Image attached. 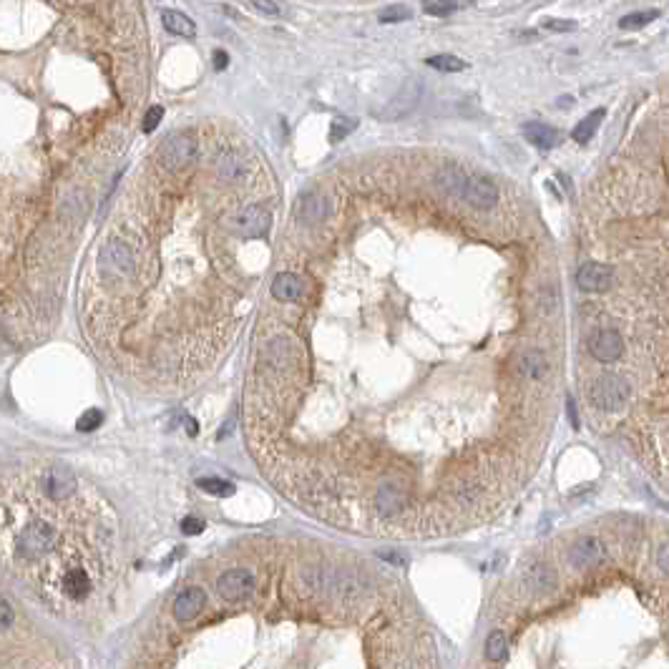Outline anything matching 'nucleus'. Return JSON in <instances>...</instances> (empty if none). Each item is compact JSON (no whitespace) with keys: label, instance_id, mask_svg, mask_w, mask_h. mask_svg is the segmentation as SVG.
I'll use <instances>...</instances> for the list:
<instances>
[{"label":"nucleus","instance_id":"2f4dec72","mask_svg":"<svg viewBox=\"0 0 669 669\" xmlns=\"http://www.w3.org/2000/svg\"><path fill=\"white\" fill-rule=\"evenodd\" d=\"M659 569H662V574H667V543L659 546Z\"/></svg>","mask_w":669,"mask_h":669},{"label":"nucleus","instance_id":"c85d7f7f","mask_svg":"<svg viewBox=\"0 0 669 669\" xmlns=\"http://www.w3.org/2000/svg\"><path fill=\"white\" fill-rule=\"evenodd\" d=\"M181 531H184L186 536H196V534H202L204 531V521L202 519H184L181 521Z\"/></svg>","mask_w":669,"mask_h":669},{"label":"nucleus","instance_id":"72a5a7b5","mask_svg":"<svg viewBox=\"0 0 669 669\" xmlns=\"http://www.w3.org/2000/svg\"><path fill=\"white\" fill-rule=\"evenodd\" d=\"M186 433H189V435H196V433H199V428H196V423L191 421V418L186 421Z\"/></svg>","mask_w":669,"mask_h":669},{"label":"nucleus","instance_id":"412c9836","mask_svg":"<svg viewBox=\"0 0 669 669\" xmlns=\"http://www.w3.org/2000/svg\"><path fill=\"white\" fill-rule=\"evenodd\" d=\"M654 18H657V13H654V11L629 13V16H624L622 20H619V28H622V30H637V28H641V25H649Z\"/></svg>","mask_w":669,"mask_h":669},{"label":"nucleus","instance_id":"9b49d317","mask_svg":"<svg viewBox=\"0 0 669 669\" xmlns=\"http://www.w3.org/2000/svg\"><path fill=\"white\" fill-rule=\"evenodd\" d=\"M330 217V202L327 196L323 194H310L302 196L300 204H297V219L305 222V224H318Z\"/></svg>","mask_w":669,"mask_h":669},{"label":"nucleus","instance_id":"4be33fe9","mask_svg":"<svg viewBox=\"0 0 669 669\" xmlns=\"http://www.w3.org/2000/svg\"><path fill=\"white\" fill-rule=\"evenodd\" d=\"M358 128V119H345V116H337L332 123H330V139L342 141L350 131Z\"/></svg>","mask_w":669,"mask_h":669},{"label":"nucleus","instance_id":"7c9ffc66","mask_svg":"<svg viewBox=\"0 0 669 669\" xmlns=\"http://www.w3.org/2000/svg\"><path fill=\"white\" fill-rule=\"evenodd\" d=\"M227 64H229V56H227L224 51H214V68H217V71H224Z\"/></svg>","mask_w":669,"mask_h":669},{"label":"nucleus","instance_id":"1a4fd4ad","mask_svg":"<svg viewBox=\"0 0 669 669\" xmlns=\"http://www.w3.org/2000/svg\"><path fill=\"white\" fill-rule=\"evenodd\" d=\"M204 606H207V591L199 586H189L176 596V601H174V619L186 624L194 617H199Z\"/></svg>","mask_w":669,"mask_h":669},{"label":"nucleus","instance_id":"6ab92c4d","mask_svg":"<svg viewBox=\"0 0 669 669\" xmlns=\"http://www.w3.org/2000/svg\"><path fill=\"white\" fill-rule=\"evenodd\" d=\"M217 171H219V176H222V179H227V181L242 179V176H244V162H242V159H237V156H222L219 162H217Z\"/></svg>","mask_w":669,"mask_h":669},{"label":"nucleus","instance_id":"4468645a","mask_svg":"<svg viewBox=\"0 0 669 669\" xmlns=\"http://www.w3.org/2000/svg\"><path fill=\"white\" fill-rule=\"evenodd\" d=\"M524 136H526V139H529L534 146H538V149H551V146L559 144V136H561V133L556 131V128L548 126V123L531 121V123H524Z\"/></svg>","mask_w":669,"mask_h":669},{"label":"nucleus","instance_id":"2eb2a0df","mask_svg":"<svg viewBox=\"0 0 669 669\" xmlns=\"http://www.w3.org/2000/svg\"><path fill=\"white\" fill-rule=\"evenodd\" d=\"M162 23H164V28H167L169 33L181 35V38H194V35H196L194 20H191L189 16H184V13H179V11H164L162 13Z\"/></svg>","mask_w":669,"mask_h":669},{"label":"nucleus","instance_id":"9d476101","mask_svg":"<svg viewBox=\"0 0 669 669\" xmlns=\"http://www.w3.org/2000/svg\"><path fill=\"white\" fill-rule=\"evenodd\" d=\"M604 556H606L604 546H601V541L594 536L579 538L572 546V551H569V561H572L574 569H591V566H596L599 561H604Z\"/></svg>","mask_w":669,"mask_h":669},{"label":"nucleus","instance_id":"5701e85b","mask_svg":"<svg viewBox=\"0 0 669 669\" xmlns=\"http://www.w3.org/2000/svg\"><path fill=\"white\" fill-rule=\"evenodd\" d=\"M380 23H403V20H410L413 13H410L408 6H390L380 13Z\"/></svg>","mask_w":669,"mask_h":669},{"label":"nucleus","instance_id":"f8f14e48","mask_svg":"<svg viewBox=\"0 0 669 669\" xmlns=\"http://www.w3.org/2000/svg\"><path fill=\"white\" fill-rule=\"evenodd\" d=\"M548 358L541 350H526L519 358V373L526 380H543L548 375Z\"/></svg>","mask_w":669,"mask_h":669},{"label":"nucleus","instance_id":"393cba45","mask_svg":"<svg viewBox=\"0 0 669 669\" xmlns=\"http://www.w3.org/2000/svg\"><path fill=\"white\" fill-rule=\"evenodd\" d=\"M101 423H104V413H101V410H96V408H91V410H86V413L81 416V421H78V430L91 433V430H96Z\"/></svg>","mask_w":669,"mask_h":669},{"label":"nucleus","instance_id":"f257e3e1","mask_svg":"<svg viewBox=\"0 0 669 669\" xmlns=\"http://www.w3.org/2000/svg\"><path fill=\"white\" fill-rule=\"evenodd\" d=\"M438 186L450 196H458L474 209H493L498 202V186L493 181L483 179V176H466L458 169H443L438 174Z\"/></svg>","mask_w":669,"mask_h":669},{"label":"nucleus","instance_id":"dca6fc26","mask_svg":"<svg viewBox=\"0 0 669 669\" xmlns=\"http://www.w3.org/2000/svg\"><path fill=\"white\" fill-rule=\"evenodd\" d=\"M601 119H604V109L591 111V114H589L586 119H584V121L577 123V128L572 131V139L579 141V144H586V141L596 133V128H599Z\"/></svg>","mask_w":669,"mask_h":669},{"label":"nucleus","instance_id":"c756f323","mask_svg":"<svg viewBox=\"0 0 669 669\" xmlns=\"http://www.w3.org/2000/svg\"><path fill=\"white\" fill-rule=\"evenodd\" d=\"M254 8L267 13V16H279V13H282V6H279V3H254Z\"/></svg>","mask_w":669,"mask_h":669},{"label":"nucleus","instance_id":"0eeeda50","mask_svg":"<svg viewBox=\"0 0 669 669\" xmlns=\"http://www.w3.org/2000/svg\"><path fill=\"white\" fill-rule=\"evenodd\" d=\"M614 282V270L601 262H586L579 267L577 272V284L584 292H606Z\"/></svg>","mask_w":669,"mask_h":669},{"label":"nucleus","instance_id":"20e7f679","mask_svg":"<svg viewBox=\"0 0 669 669\" xmlns=\"http://www.w3.org/2000/svg\"><path fill=\"white\" fill-rule=\"evenodd\" d=\"M423 96V83L418 78H408V81L400 86V91L387 101V106L380 111L382 121H398L403 116H408L410 111L416 109L418 101Z\"/></svg>","mask_w":669,"mask_h":669},{"label":"nucleus","instance_id":"423d86ee","mask_svg":"<svg viewBox=\"0 0 669 669\" xmlns=\"http://www.w3.org/2000/svg\"><path fill=\"white\" fill-rule=\"evenodd\" d=\"M217 591L227 601H242L254 591V577L247 569H229L217 581Z\"/></svg>","mask_w":669,"mask_h":669},{"label":"nucleus","instance_id":"b1692460","mask_svg":"<svg viewBox=\"0 0 669 669\" xmlns=\"http://www.w3.org/2000/svg\"><path fill=\"white\" fill-rule=\"evenodd\" d=\"M463 8H466V3H426V6H423V11H426L428 16L445 18V16H450V13L463 11Z\"/></svg>","mask_w":669,"mask_h":669},{"label":"nucleus","instance_id":"6e6552de","mask_svg":"<svg viewBox=\"0 0 669 669\" xmlns=\"http://www.w3.org/2000/svg\"><path fill=\"white\" fill-rule=\"evenodd\" d=\"M589 350L599 363H614L624 355V340L617 330H601L591 337Z\"/></svg>","mask_w":669,"mask_h":669},{"label":"nucleus","instance_id":"ddd939ff","mask_svg":"<svg viewBox=\"0 0 669 669\" xmlns=\"http://www.w3.org/2000/svg\"><path fill=\"white\" fill-rule=\"evenodd\" d=\"M302 292H305V284H302V279L297 277V275H292V272H282V275H277L275 282H272V294H275V300L279 302L300 300Z\"/></svg>","mask_w":669,"mask_h":669},{"label":"nucleus","instance_id":"39448f33","mask_svg":"<svg viewBox=\"0 0 669 669\" xmlns=\"http://www.w3.org/2000/svg\"><path fill=\"white\" fill-rule=\"evenodd\" d=\"M229 227L247 239L262 237V234L270 229V212H267L265 207H260V204H252V207H247L239 214H234Z\"/></svg>","mask_w":669,"mask_h":669},{"label":"nucleus","instance_id":"cd10ccee","mask_svg":"<svg viewBox=\"0 0 669 669\" xmlns=\"http://www.w3.org/2000/svg\"><path fill=\"white\" fill-rule=\"evenodd\" d=\"M13 622H16V614H13V606L8 604L6 599H0V629L13 627Z\"/></svg>","mask_w":669,"mask_h":669},{"label":"nucleus","instance_id":"a211bd4d","mask_svg":"<svg viewBox=\"0 0 669 669\" xmlns=\"http://www.w3.org/2000/svg\"><path fill=\"white\" fill-rule=\"evenodd\" d=\"M428 66L435 71H443V73H458V71H466L468 64L461 61L458 56H448V53H440V56L428 58Z\"/></svg>","mask_w":669,"mask_h":669},{"label":"nucleus","instance_id":"f03ea898","mask_svg":"<svg viewBox=\"0 0 669 669\" xmlns=\"http://www.w3.org/2000/svg\"><path fill=\"white\" fill-rule=\"evenodd\" d=\"M589 398L596 408L612 413L627 405V400L632 398V385L619 375H601L589 387Z\"/></svg>","mask_w":669,"mask_h":669},{"label":"nucleus","instance_id":"f3484780","mask_svg":"<svg viewBox=\"0 0 669 669\" xmlns=\"http://www.w3.org/2000/svg\"><path fill=\"white\" fill-rule=\"evenodd\" d=\"M506 652H508V637L503 634L501 629H493L488 634V639H486V657H488L490 662H503Z\"/></svg>","mask_w":669,"mask_h":669},{"label":"nucleus","instance_id":"473e14b6","mask_svg":"<svg viewBox=\"0 0 669 669\" xmlns=\"http://www.w3.org/2000/svg\"><path fill=\"white\" fill-rule=\"evenodd\" d=\"M569 416H572L574 426H579V421H577V405H574V400H569Z\"/></svg>","mask_w":669,"mask_h":669},{"label":"nucleus","instance_id":"bb28decb","mask_svg":"<svg viewBox=\"0 0 669 669\" xmlns=\"http://www.w3.org/2000/svg\"><path fill=\"white\" fill-rule=\"evenodd\" d=\"M162 116H164V109H162V106H151L149 114H146V119H144V131H146V133L154 131V128L159 126V121H162Z\"/></svg>","mask_w":669,"mask_h":669},{"label":"nucleus","instance_id":"aec40b11","mask_svg":"<svg viewBox=\"0 0 669 669\" xmlns=\"http://www.w3.org/2000/svg\"><path fill=\"white\" fill-rule=\"evenodd\" d=\"M196 486H199L202 490H207V493H212V496H219V498H229L231 493H234V483L222 481V478H199L196 481Z\"/></svg>","mask_w":669,"mask_h":669},{"label":"nucleus","instance_id":"a878e982","mask_svg":"<svg viewBox=\"0 0 669 669\" xmlns=\"http://www.w3.org/2000/svg\"><path fill=\"white\" fill-rule=\"evenodd\" d=\"M543 28L554 30V33H569V30L577 28L574 20H559V18H551V20H543Z\"/></svg>","mask_w":669,"mask_h":669},{"label":"nucleus","instance_id":"7ed1b4c3","mask_svg":"<svg viewBox=\"0 0 669 669\" xmlns=\"http://www.w3.org/2000/svg\"><path fill=\"white\" fill-rule=\"evenodd\" d=\"M196 151H199V144L191 133H174L159 146V164L167 171H179L194 162Z\"/></svg>","mask_w":669,"mask_h":669}]
</instances>
